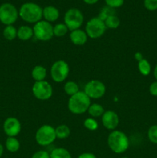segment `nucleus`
<instances>
[{
	"label": "nucleus",
	"mask_w": 157,
	"mask_h": 158,
	"mask_svg": "<svg viewBox=\"0 0 157 158\" xmlns=\"http://www.w3.org/2000/svg\"><path fill=\"white\" fill-rule=\"evenodd\" d=\"M115 15V9H112V8H110V7H109V6H106V7L103 8V9H101V11H100L98 17L100 19L103 20V21H105V20H106L108 17L110 16V15Z\"/></svg>",
	"instance_id": "obj_27"
},
{
	"label": "nucleus",
	"mask_w": 157,
	"mask_h": 158,
	"mask_svg": "<svg viewBox=\"0 0 157 158\" xmlns=\"http://www.w3.org/2000/svg\"><path fill=\"white\" fill-rule=\"evenodd\" d=\"M64 91L67 95L72 97L79 91L78 85L74 81L66 82L64 85Z\"/></svg>",
	"instance_id": "obj_24"
},
{
	"label": "nucleus",
	"mask_w": 157,
	"mask_h": 158,
	"mask_svg": "<svg viewBox=\"0 0 157 158\" xmlns=\"http://www.w3.org/2000/svg\"><path fill=\"white\" fill-rule=\"evenodd\" d=\"M105 25L106 28H109L111 29H115L119 26L120 25V19L117 15H112L108 17L104 21Z\"/></svg>",
	"instance_id": "obj_25"
},
{
	"label": "nucleus",
	"mask_w": 157,
	"mask_h": 158,
	"mask_svg": "<svg viewBox=\"0 0 157 158\" xmlns=\"http://www.w3.org/2000/svg\"><path fill=\"white\" fill-rule=\"evenodd\" d=\"M20 18L28 23H36L42 18V8L35 2H26L18 10Z\"/></svg>",
	"instance_id": "obj_1"
},
{
	"label": "nucleus",
	"mask_w": 157,
	"mask_h": 158,
	"mask_svg": "<svg viewBox=\"0 0 157 158\" xmlns=\"http://www.w3.org/2000/svg\"><path fill=\"white\" fill-rule=\"evenodd\" d=\"M91 104V99L84 91H78L70 97L68 101L69 110L73 114H83L86 113Z\"/></svg>",
	"instance_id": "obj_3"
},
{
	"label": "nucleus",
	"mask_w": 157,
	"mask_h": 158,
	"mask_svg": "<svg viewBox=\"0 0 157 158\" xmlns=\"http://www.w3.org/2000/svg\"><path fill=\"white\" fill-rule=\"evenodd\" d=\"M153 76H154V77H155V80H157V64L155 65V67H154Z\"/></svg>",
	"instance_id": "obj_37"
},
{
	"label": "nucleus",
	"mask_w": 157,
	"mask_h": 158,
	"mask_svg": "<svg viewBox=\"0 0 157 158\" xmlns=\"http://www.w3.org/2000/svg\"><path fill=\"white\" fill-rule=\"evenodd\" d=\"M87 111L91 117H92L93 118H96V117H100L103 116L105 112V110L102 105L99 104V103H92V104H90Z\"/></svg>",
	"instance_id": "obj_19"
},
{
	"label": "nucleus",
	"mask_w": 157,
	"mask_h": 158,
	"mask_svg": "<svg viewBox=\"0 0 157 158\" xmlns=\"http://www.w3.org/2000/svg\"><path fill=\"white\" fill-rule=\"evenodd\" d=\"M2 35L6 40L9 41L14 40L17 37V29L12 25L10 26H6L2 32Z\"/></svg>",
	"instance_id": "obj_22"
},
{
	"label": "nucleus",
	"mask_w": 157,
	"mask_h": 158,
	"mask_svg": "<svg viewBox=\"0 0 157 158\" xmlns=\"http://www.w3.org/2000/svg\"><path fill=\"white\" fill-rule=\"evenodd\" d=\"M47 76V70L41 65L35 66L32 70V77L35 82L43 81Z\"/></svg>",
	"instance_id": "obj_17"
},
{
	"label": "nucleus",
	"mask_w": 157,
	"mask_h": 158,
	"mask_svg": "<svg viewBox=\"0 0 157 158\" xmlns=\"http://www.w3.org/2000/svg\"><path fill=\"white\" fill-rule=\"evenodd\" d=\"M32 158H50V154L46 151H38L32 155Z\"/></svg>",
	"instance_id": "obj_32"
},
{
	"label": "nucleus",
	"mask_w": 157,
	"mask_h": 158,
	"mask_svg": "<svg viewBox=\"0 0 157 158\" xmlns=\"http://www.w3.org/2000/svg\"><path fill=\"white\" fill-rule=\"evenodd\" d=\"M107 143L112 152L115 154H123L129 148V140L125 133L115 130L108 136Z\"/></svg>",
	"instance_id": "obj_2"
},
{
	"label": "nucleus",
	"mask_w": 157,
	"mask_h": 158,
	"mask_svg": "<svg viewBox=\"0 0 157 158\" xmlns=\"http://www.w3.org/2000/svg\"><path fill=\"white\" fill-rule=\"evenodd\" d=\"M69 73V64L65 60L55 61L51 66V77L55 83H62L67 79Z\"/></svg>",
	"instance_id": "obj_9"
},
{
	"label": "nucleus",
	"mask_w": 157,
	"mask_h": 158,
	"mask_svg": "<svg viewBox=\"0 0 157 158\" xmlns=\"http://www.w3.org/2000/svg\"><path fill=\"white\" fill-rule=\"evenodd\" d=\"M83 1L87 5H94L98 2L99 0H83Z\"/></svg>",
	"instance_id": "obj_36"
},
{
	"label": "nucleus",
	"mask_w": 157,
	"mask_h": 158,
	"mask_svg": "<svg viewBox=\"0 0 157 158\" xmlns=\"http://www.w3.org/2000/svg\"><path fill=\"white\" fill-rule=\"evenodd\" d=\"M102 123L106 129L109 131H115L119 123V116L115 111L107 110L105 111L102 116Z\"/></svg>",
	"instance_id": "obj_13"
},
{
	"label": "nucleus",
	"mask_w": 157,
	"mask_h": 158,
	"mask_svg": "<svg viewBox=\"0 0 157 158\" xmlns=\"http://www.w3.org/2000/svg\"><path fill=\"white\" fill-rule=\"evenodd\" d=\"M106 6L112 9H117L119 8L124 4V0H105Z\"/></svg>",
	"instance_id": "obj_31"
},
{
	"label": "nucleus",
	"mask_w": 157,
	"mask_h": 158,
	"mask_svg": "<svg viewBox=\"0 0 157 158\" xmlns=\"http://www.w3.org/2000/svg\"><path fill=\"white\" fill-rule=\"evenodd\" d=\"M106 86L103 82L92 80L88 82L84 87V92L90 99H100L106 94Z\"/></svg>",
	"instance_id": "obj_11"
},
{
	"label": "nucleus",
	"mask_w": 157,
	"mask_h": 158,
	"mask_svg": "<svg viewBox=\"0 0 157 158\" xmlns=\"http://www.w3.org/2000/svg\"><path fill=\"white\" fill-rule=\"evenodd\" d=\"M78 158H97L95 157V154H92V153H83V154H80Z\"/></svg>",
	"instance_id": "obj_34"
},
{
	"label": "nucleus",
	"mask_w": 157,
	"mask_h": 158,
	"mask_svg": "<svg viewBox=\"0 0 157 158\" xmlns=\"http://www.w3.org/2000/svg\"><path fill=\"white\" fill-rule=\"evenodd\" d=\"M42 17L49 23H54L59 18V11L53 6H46L42 9Z\"/></svg>",
	"instance_id": "obj_15"
},
{
	"label": "nucleus",
	"mask_w": 157,
	"mask_h": 158,
	"mask_svg": "<svg viewBox=\"0 0 157 158\" xmlns=\"http://www.w3.org/2000/svg\"><path fill=\"white\" fill-rule=\"evenodd\" d=\"M34 97L39 100H47L52 97L53 94L52 86L49 82L43 81L35 82L32 88Z\"/></svg>",
	"instance_id": "obj_10"
},
{
	"label": "nucleus",
	"mask_w": 157,
	"mask_h": 158,
	"mask_svg": "<svg viewBox=\"0 0 157 158\" xmlns=\"http://www.w3.org/2000/svg\"><path fill=\"white\" fill-rule=\"evenodd\" d=\"M106 29L107 28L104 21L100 19L98 16L90 19L86 25V32L88 37L93 40L103 36L106 32Z\"/></svg>",
	"instance_id": "obj_5"
},
{
	"label": "nucleus",
	"mask_w": 157,
	"mask_h": 158,
	"mask_svg": "<svg viewBox=\"0 0 157 158\" xmlns=\"http://www.w3.org/2000/svg\"><path fill=\"white\" fill-rule=\"evenodd\" d=\"M55 135L58 139H66L69 137L71 134L70 128L66 124H62L55 128Z\"/></svg>",
	"instance_id": "obj_20"
},
{
	"label": "nucleus",
	"mask_w": 157,
	"mask_h": 158,
	"mask_svg": "<svg viewBox=\"0 0 157 158\" xmlns=\"http://www.w3.org/2000/svg\"><path fill=\"white\" fill-rule=\"evenodd\" d=\"M34 36L33 29L29 26H22L17 29V37L20 40L27 41Z\"/></svg>",
	"instance_id": "obj_16"
},
{
	"label": "nucleus",
	"mask_w": 157,
	"mask_h": 158,
	"mask_svg": "<svg viewBox=\"0 0 157 158\" xmlns=\"http://www.w3.org/2000/svg\"><path fill=\"white\" fill-rule=\"evenodd\" d=\"M138 69L143 76H149L151 73V65L146 59H143L138 62Z\"/></svg>",
	"instance_id": "obj_23"
},
{
	"label": "nucleus",
	"mask_w": 157,
	"mask_h": 158,
	"mask_svg": "<svg viewBox=\"0 0 157 158\" xmlns=\"http://www.w3.org/2000/svg\"><path fill=\"white\" fill-rule=\"evenodd\" d=\"M69 39L71 42L74 45L76 46H83L87 42L88 35L86 34V31L83 29H75V30L71 31L69 34Z\"/></svg>",
	"instance_id": "obj_14"
},
{
	"label": "nucleus",
	"mask_w": 157,
	"mask_h": 158,
	"mask_svg": "<svg viewBox=\"0 0 157 158\" xmlns=\"http://www.w3.org/2000/svg\"><path fill=\"white\" fill-rule=\"evenodd\" d=\"M84 21L83 14L79 9L72 8L66 11L64 15V23L66 25L69 31H73L79 29Z\"/></svg>",
	"instance_id": "obj_7"
},
{
	"label": "nucleus",
	"mask_w": 157,
	"mask_h": 158,
	"mask_svg": "<svg viewBox=\"0 0 157 158\" xmlns=\"http://www.w3.org/2000/svg\"><path fill=\"white\" fill-rule=\"evenodd\" d=\"M143 5L147 10L151 12L157 10V0H144Z\"/></svg>",
	"instance_id": "obj_30"
},
{
	"label": "nucleus",
	"mask_w": 157,
	"mask_h": 158,
	"mask_svg": "<svg viewBox=\"0 0 157 158\" xmlns=\"http://www.w3.org/2000/svg\"><path fill=\"white\" fill-rule=\"evenodd\" d=\"M149 94L153 97H157V80L152 82L149 86Z\"/></svg>",
	"instance_id": "obj_33"
},
{
	"label": "nucleus",
	"mask_w": 157,
	"mask_h": 158,
	"mask_svg": "<svg viewBox=\"0 0 157 158\" xmlns=\"http://www.w3.org/2000/svg\"><path fill=\"white\" fill-rule=\"evenodd\" d=\"M3 152H4V148H3V146L2 143H0V157L2 156Z\"/></svg>",
	"instance_id": "obj_38"
},
{
	"label": "nucleus",
	"mask_w": 157,
	"mask_h": 158,
	"mask_svg": "<svg viewBox=\"0 0 157 158\" xmlns=\"http://www.w3.org/2000/svg\"><path fill=\"white\" fill-rule=\"evenodd\" d=\"M50 158H72V156L66 148H57L50 153Z\"/></svg>",
	"instance_id": "obj_21"
},
{
	"label": "nucleus",
	"mask_w": 157,
	"mask_h": 158,
	"mask_svg": "<svg viewBox=\"0 0 157 158\" xmlns=\"http://www.w3.org/2000/svg\"><path fill=\"white\" fill-rule=\"evenodd\" d=\"M35 138V141L40 146L46 147L52 144L56 139L55 128L51 125H42L37 130Z\"/></svg>",
	"instance_id": "obj_4"
},
{
	"label": "nucleus",
	"mask_w": 157,
	"mask_h": 158,
	"mask_svg": "<svg viewBox=\"0 0 157 158\" xmlns=\"http://www.w3.org/2000/svg\"><path fill=\"white\" fill-rule=\"evenodd\" d=\"M147 135L151 143L157 144V125H152L149 128Z\"/></svg>",
	"instance_id": "obj_28"
},
{
	"label": "nucleus",
	"mask_w": 157,
	"mask_h": 158,
	"mask_svg": "<svg viewBox=\"0 0 157 158\" xmlns=\"http://www.w3.org/2000/svg\"><path fill=\"white\" fill-rule=\"evenodd\" d=\"M22 125L19 120L14 117H8L3 123V131L7 137H15L19 134Z\"/></svg>",
	"instance_id": "obj_12"
},
{
	"label": "nucleus",
	"mask_w": 157,
	"mask_h": 158,
	"mask_svg": "<svg viewBox=\"0 0 157 158\" xmlns=\"http://www.w3.org/2000/svg\"><path fill=\"white\" fill-rule=\"evenodd\" d=\"M134 57H135V59L138 62L140 61V60H142L143 59H144V58H143V54H142L140 52H135V55H134Z\"/></svg>",
	"instance_id": "obj_35"
},
{
	"label": "nucleus",
	"mask_w": 157,
	"mask_h": 158,
	"mask_svg": "<svg viewBox=\"0 0 157 158\" xmlns=\"http://www.w3.org/2000/svg\"><path fill=\"white\" fill-rule=\"evenodd\" d=\"M84 127L89 131H95L98 129L99 124L94 118H87L84 121Z\"/></svg>",
	"instance_id": "obj_29"
},
{
	"label": "nucleus",
	"mask_w": 157,
	"mask_h": 158,
	"mask_svg": "<svg viewBox=\"0 0 157 158\" xmlns=\"http://www.w3.org/2000/svg\"><path fill=\"white\" fill-rule=\"evenodd\" d=\"M18 16V10L14 5L5 2L0 6V22L5 26L14 24Z\"/></svg>",
	"instance_id": "obj_8"
},
{
	"label": "nucleus",
	"mask_w": 157,
	"mask_h": 158,
	"mask_svg": "<svg viewBox=\"0 0 157 158\" xmlns=\"http://www.w3.org/2000/svg\"><path fill=\"white\" fill-rule=\"evenodd\" d=\"M6 148L11 153H15L19 150L20 143L16 137H8L6 140Z\"/></svg>",
	"instance_id": "obj_18"
},
{
	"label": "nucleus",
	"mask_w": 157,
	"mask_h": 158,
	"mask_svg": "<svg viewBox=\"0 0 157 158\" xmlns=\"http://www.w3.org/2000/svg\"><path fill=\"white\" fill-rule=\"evenodd\" d=\"M121 158H129V157H121Z\"/></svg>",
	"instance_id": "obj_39"
},
{
	"label": "nucleus",
	"mask_w": 157,
	"mask_h": 158,
	"mask_svg": "<svg viewBox=\"0 0 157 158\" xmlns=\"http://www.w3.org/2000/svg\"><path fill=\"white\" fill-rule=\"evenodd\" d=\"M34 36L39 41L46 42L54 36L53 26L46 20H40L33 26Z\"/></svg>",
	"instance_id": "obj_6"
},
{
	"label": "nucleus",
	"mask_w": 157,
	"mask_h": 158,
	"mask_svg": "<svg viewBox=\"0 0 157 158\" xmlns=\"http://www.w3.org/2000/svg\"><path fill=\"white\" fill-rule=\"evenodd\" d=\"M68 32L69 29L65 23H57L53 26V33L56 37H63Z\"/></svg>",
	"instance_id": "obj_26"
}]
</instances>
